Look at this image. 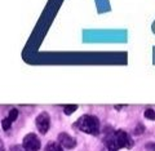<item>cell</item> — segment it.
Returning a JSON list of instances; mask_svg holds the SVG:
<instances>
[{"mask_svg": "<svg viewBox=\"0 0 155 151\" xmlns=\"http://www.w3.org/2000/svg\"><path fill=\"white\" fill-rule=\"evenodd\" d=\"M49 125H51V118L47 113H41L38 115L36 118V128L39 129V132L41 134H45L49 129Z\"/></svg>", "mask_w": 155, "mask_h": 151, "instance_id": "cell-4", "label": "cell"}, {"mask_svg": "<svg viewBox=\"0 0 155 151\" xmlns=\"http://www.w3.org/2000/svg\"><path fill=\"white\" fill-rule=\"evenodd\" d=\"M75 126L87 134L97 136L100 133V121L96 116H92V115H83L76 121Z\"/></svg>", "mask_w": 155, "mask_h": 151, "instance_id": "cell-2", "label": "cell"}, {"mask_svg": "<svg viewBox=\"0 0 155 151\" xmlns=\"http://www.w3.org/2000/svg\"><path fill=\"white\" fill-rule=\"evenodd\" d=\"M17 116H18V110H17V109H12L11 111H9V115H8V118L12 120V123H13V121L17 119Z\"/></svg>", "mask_w": 155, "mask_h": 151, "instance_id": "cell-10", "label": "cell"}, {"mask_svg": "<svg viewBox=\"0 0 155 151\" xmlns=\"http://www.w3.org/2000/svg\"><path fill=\"white\" fill-rule=\"evenodd\" d=\"M143 115H145V118L149 119V120H155V111H154V110H151V109L145 110Z\"/></svg>", "mask_w": 155, "mask_h": 151, "instance_id": "cell-9", "label": "cell"}, {"mask_svg": "<svg viewBox=\"0 0 155 151\" xmlns=\"http://www.w3.org/2000/svg\"><path fill=\"white\" fill-rule=\"evenodd\" d=\"M133 141L129 137V134L124 130H116V132L110 133L106 137V146L109 151H118L119 149L123 147H132Z\"/></svg>", "mask_w": 155, "mask_h": 151, "instance_id": "cell-1", "label": "cell"}, {"mask_svg": "<svg viewBox=\"0 0 155 151\" xmlns=\"http://www.w3.org/2000/svg\"><path fill=\"white\" fill-rule=\"evenodd\" d=\"M62 146L60 142H48L45 146V151H64Z\"/></svg>", "mask_w": 155, "mask_h": 151, "instance_id": "cell-6", "label": "cell"}, {"mask_svg": "<svg viewBox=\"0 0 155 151\" xmlns=\"http://www.w3.org/2000/svg\"><path fill=\"white\" fill-rule=\"evenodd\" d=\"M2 126H3L4 130H9V129H11V126H12V120L9 119V118L3 119L2 120Z\"/></svg>", "mask_w": 155, "mask_h": 151, "instance_id": "cell-8", "label": "cell"}, {"mask_svg": "<svg viewBox=\"0 0 155 151\" xmlns=\"http://www.w3.org/2000/svg\"><path fill=\"white\" fill-rule=\"evenodd\" d=\"M22 146L27 151H39V149H40V140H39V137L35 133H28L23 138Z\"/></svg>", "mask_w": 155, "mask_h": 151, "instance_id": "cell-3", "label": "cell"}, {"mask_svg": "<svg viewBox=\"0 0 155 151\" xmlns=\"http://www.w3.org/2000/svg\"><path fill=\"white\" fill-rule=\"evenodd\" d=\"M58 142H60L65 149H74L76 146V141L74 137H71L67 133H60L58 134Z\"/></svg>", "mask_w": 155, "mask_h": 151, "instance_id": "cell-5", "label": "cell"}, {"mask_svg": "<svg viewBox=\"0 0 155 151\" xmlns=\"http://www.w3.org/2000/svg\"><path fill=\"white\" fill-rule=\"evenodd\" d=\"M76 109H78L76 105H65L64 106V113L66 115H71L72 113H75Z\"/></svg>", "mask_w": 155, "mask_h": 151, "instance_id": "cell-7", "label": "cell"}, {"mask_svg": "<svg viewBox=\"0 0 155 151\" xmlns=\"http://www.w3.org/2000/svg\"><path fill=\"white\" fill-rule=\"evenodd\" d=\"M12 151H27L25 147H23V146H22V147H21V146H19V145H17V146H14V147L12 149Z\"/></svg>", "mask_w": 155, "mask_h": 151, "instance_id": "cell-11", "label": "cell"}]
</instances>
